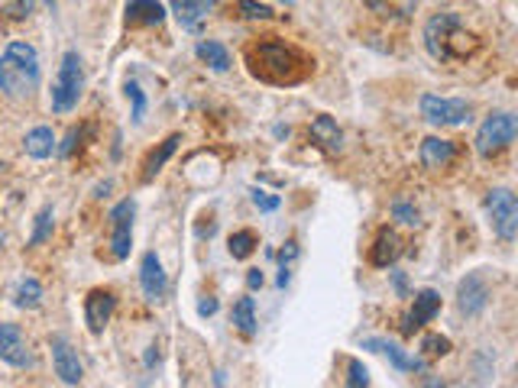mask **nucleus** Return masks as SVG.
Wrapping results in <instances>:
<instances>
[{"instance_id": "obj_26", "label": "nucleus", "mask_w": 518, "mask_h": 388, "mask_svg": "<svg viewBox=\"0 0 518 388\" xmlns=\"http://www.w3.org/2000/svg\"><path fill=\"white\" fill-rule=\"evenodd\" d=\"M16 307H40L42 301V285L36 282V278H26V282H20V288H16Z\"/></svg>"}, {"instance_id": "obj_38", "label": "nucleus", "mask_w": 518, "mask_h": 388, "mask_svg": "<svg viewBox=\"0 0 518 388\" xmlns=\"http://www.w3.org/2000/svg\"><path fill=\"white\" fill-rule=\"evenodd\" d=\"M246 285L256 291L259 285H263V272H259V269H250V272H246Z\"/></svg>"}, {"instance_id": "obj_39", "label": "nucleus", "mask_w": 518, "mask_h": 388, "mask_svg": "<svg viewBox=\"0 0 518 388\" xmlns=\"http://www.w3.org/2000/svg\"><path fill=\"white\" fill-rule=\"evenodd\" d=\"M282 4H295V0H282Z\"/></svg>"}, {"instance_id": "obj_18", "label": "nucleus", "mask_w": 518, "mask_h": 388, "mask_svg": "<svg viewBox=\"0 0 518 388\" xmlns=\"http://www.w3.org/2000/svg\"><path fill=\"white\" fill-rule=\"evenodd\" d=\"M165 7L159 0H127V26H159Z\"/></svg>"}, {"instance_id": "obj_30", "label": "nucleus", "mask_w": 518, "mask_h": 388, "mask_svg": "<svg viewBox=\"0 0 518 388\" xmlns=\"http://www.w3.org/2000/svg\"><path fill=\"white\" fill-rule=\"evenodd\" d=\"M127 97L133 101V123H143V113H146V97H143V91H139V84L137 81H127Z\"/></svg>"}, {"instance_id": "obj_4", "label": "nucleus", "mask_w": 518, "mask_h": 388, "mask_svg": "<svg viewBox=\"0 0 518 388\" xmlns=\"http://www.w3.org/2000/svg\"><path fill=\"white\" fill-rule=\"evenodd\" d=\"M81 88H85V72H81L78 52H65L62 65H58V78L52 84V110L68 113L81 101Z\"/></svg>"}, {"instance_id": "obj_27", "label": "nucleus", "mask_w": 518, "mask_h": 388, "mask_svg": "<svg viewBox=\"0 0 518 388\" xmlns=\"http://www.w3.org/2000/svg\"><path fill=\"white\" fill-rule=\"evenodd\" d=\"M0 13L13 20V23H20V20H26L32 13V0H0Z\"/></svg>"}, {"instance_id": "obj_28", "label": "nucleus", "mask_w": 518, "mask_h": 388, "mask_svg": "<svg viewBox=\"0 0 518 388\" xmlns=\"http://www.w3.org/2000/svg\"><path fill=\"white\" fill-rule=\"evenodd\" d=\"M49 234H52V207L40 210V217H36V230H32V236H30V246L46 242Z\"/></svg>"}, {"instance_id": "obj_11", "label": "nucleus", "mask_w": 518, "mask_h": 388, "mask_svg": "<svg viewBox=\"0 0 518 388\" xmlns=\"http://www.w3.org/2000/svg\"><path fill=\"white\" fill-rule=\"evenodd\" d=\"M113 307H117V298H113V291L107 288H94L85 298V321H88V331L91 333H101L111 321Z\"/></svg>"}, {"instance_id": "obj_13", "label": "nucleus", "mask_w": 518, "mask_h": 388, "mask_svg": "<svg viewBox=\"0 0 518 388\" xmlns=\"http://www.w3.org/2000/svg\"><path fill=\"white\" fill-rule=\"evenodd\" d=\"M139 285H143L146 298L149 301H159L162 295H165V288H169L165 272H162V262L156 252H146L143 262H139Z\"/></svg>"}, {"instance_id": "obj_32", "label": "nucleus", "mask_w": 518, "mask_h": 388, "mask_svg": "<svg viewBox=\"0 0 518 388\" xmlns=\"http://www.w3.org/2000/svg\"><path fill=\"white\" fill-rule=\"evenodd\" d=\"M347 385L350 388L370 385V372H366V366L360 363V359H350V366H347Z\"/></svg>"}, {"instance_id": "obj_2", "label": "nucleus", "mask_w": 518, "mask_h": 388, "mask_svg": "<svg viewBox=\"0 0 518 388\" xmlns=\"http://www.w3.org/2000/svg\"><path fill=\"white\" fill-rule=\"evenodd\" d=\"M424 46L437 62H467L479 48L477 36L463 30L457 13H434L424 26Z\"/></svg>"}, {"instance_id": "obj_31", "label": "nucleus", "mask_w": 518, "mask_h": 388, "mask_svg": "<svg viewBox=\"0 0 518 388\" xmlns=\"http://www.w3.org/2000/svg\"><path fill=\"white\" fill-rule=\"evenodd\" d=\"M421 349H424V356H447L451 353V340L431 333V337L421 340Z\"/></svg>"}, {"instance_id": "obj_23", "label": "nucleus", "mask_w": 518, "mask_h": 388, "mask_svg": "<svg viewBox=\"0 0 518 388\" xmlns=\"http://www.w3.org/2000/svg\"><path fill=\"white\" fill-rule=\"evenodd\" d=\"M230 321L237 323V331H240L243 337H253V333H256V304H253V298H240V301H237Z\"/></svg>"}, {"instance_id": "obj_3", "label": "nucleus", "mask_w": 518, "mask_h": 388, "mask_svg": "<svg viewBox=\"0 0 518 388\" xmlns=\"http://www.w3.org/2000/svg\"><path fill=\"white\" fill-rule=\"evenodd\" d=\"M40 88V56L30 42H10L0 56V91L10 97H30Z\"/></svg>"}, {"instance_id": "obj_24", "label": "nucleus", "mask_w": 518, "mask_h": 388, "mask_svg": "<svg viewBox=\"0 0 518 388\" xmlns=\"http://www.w3.org/2000/svg\"><path fill=\"white\" fill-rule=\"evenodd\" d=\"M194 52H198V58H201V62H208L214 72H227V68H230V52H227L220 42H210V40L198 42V48H194Z\"/></svg>"}, {"instance_id": "obj_19", "label": "nucleus", "mask_w": 518, "mask_h": 388, "mask_svg": "<svg viewBox=\"0 0 518 388\" xmlns=\"http://www.w3.org/2000/svg\"><path fill=\"white\" fill-rule=\"evenodd\" d=\"M220 0H169L172 13L178 16V23L185 26V30H194L201 16H208V10L218 7Z\"/></svg>"}, {"instance_id": "obj_16", "label": "nucleus", "mask_w": 518, "mask_h": 388, "mask_svg": "<svg viewBox=\"0 0 518 388\" xmlns=\"http://www.w3.org/2000/svg\"><path fill=\"white\" fill-rule=\"evenodd\" d=\"M421 165L424 169H447L451 165V159L457 155V146L451 143V139H441V137H428L424 143H421Z\"/></svg>"}, {"instance_id": "obj_21", "label": "nucleus", "mask_w": 518, "mask_h": 388, "mask_svg": "<svg viewBox=\"0 0 518 388\" xmlns=\"http://www.w3.org/2000/svg\"><path fill=\"white\" fill-rule=\"evenodd\" d=\"M178 143H182V137H169L165 143L159 146V149H153L149 153V159H146V165H143V181H153L156 175L162 172V165L172 159V153L178 149Z\"/></svg>"}, {"instance_id": "obj_10", "label": "nucleus", "mask_w": 518, "mask_h": 388, "mask_svg": "<svg viewBox=\"0 0 518 388\" xmlns=\"http://www.w3.org/2000/svg\"><path fill=\"white\" fill-rule=\"evenodd\" d=\"M52 363H56V375L65 382V385H78L81 375H85V369H81L78 363V353L72 349V343L65 337H52Z\"/></svg>"}, {"instance_id": "obj_15", "label": "nucleus", "mask_w": 518, "mask_h": 388, "mask_svg": "<svg viewBox=\"0 0 518 388\" xmlns=\"http://www.w3.org/2000/svg\"><path fill=\"white\" fill-rule=\"evenodd\" d=\"M363 349H372V353H382L392 359V366L402 372H424V363L421 359H415V356L405 353L398 343H392V340H380V337H372V340H363Z\"/></svg>"}, {"instance_id": "obj_41", "label": "nucleus", "mask_w": 518, "mask_h": 388, "mask_svg": "<svg viewBox=\"0 0 518 388\" xmlns=\"http://www.w3.org/2000/svg\"><path fill=\"white\" fill-rule=\"evenodd\" d=\"M0 246H4V236H0Z\"/></svg>"}, {"instance_id": "obj_40", "label": "nucleus", "mask_w": 518, "mask_h": 388, "mask_svg": "<svg viewBox=\"0 0 518 388\" xmlns=\"http://www.w3.org/2000/svg\"><path fill=\"white\" fill-rule=\"evenodd\" d=\"M46 4H49V7H52V0H46Z\"/></svg>"}, {"instance_id": "obj_29", "label": "nucleus", "mask_w": 518, "mask_h": 388, "mask_svg": "<svg viewBox=\"0 0 518 388\" xmlns=\"http://www.w3.org/2000/svg\"><path fill=\"white\" fill-rule=\"evenodd\" d=\"M237 10H240V16H246V20H272V7H266V4H256V0H240L237 4Z\"/></svg>"}, {"instance_id": "obj_7", "label": "nucleus", "mask_w": 518, "mask_h": 388, "mask_svg": "<svg viewBox=\"0 0 518 388\" xmlns=\"http://www.w3.org/2000/svg\"><path fill=\"white\" fill-rule=\"evenodd\" d=\"M421 117L431 127H460V123L469 120V104L467 101H457V97L424 94L421 97Z\"/></svg>"}, {"instance_id": "obj_5", "label": "nucleus", "mask_w": 518, "mask_h": 388, "mask_svg": "<svg viewBox=\"0 0 518 388\" xmlns=\"http://www.w3.org/2000/svg\"><path fill=\"white\" fill-rule=\"evenodd\" d=\"M515 133H518V123L512 113H505V110L489 113L477 133V153L483 155V159H489V155L509 149L512 139H515Z\"/></svg>"}, {"instance_id": "obj_33", "label": "nucleus", "mask_w": 518, "mask_h": 388, "mask_svg": "<svg viewBox=\"0 0 518 388\" xmlns=\"http://www.w3.org/2000/svg\"><path fill=\"white\" fill-rule=\"evenodd\" d=\"M392 214H396L402 224H408V226H415L418 224V210L412 207V204H405V201H396L392 204Z\"/></svg>"}, {"instance_id": "obj_36", "label": "nucleus", "mask_w": 518, "mask_h": 388, "mask_svg": "<svg viewBox=\"0 0 518 388\" xmlns=\"http://www.w3.org/2000/svg\"><path fill=\"white\" fill-rule=\"evenodd\" d=\"M392 285H396V295L398 298H405V295H408V278H405V272H392Z\"/></svg>"}, {"instance_id": "obj_35", "label": "nucleus", "mask_w": 518, "mask_h": 388, "mask_svg": "<svg viewBox=\"0 0 518 388\" xmlns=\"http://www.w3.org/2000/svg\"><path fill=\"white\" fill-rule=\"evenodd\" d=\"M295 256H299V242L289 240V242H285V250L279 252V262H282V266H289V262H291Z\"/></svg>"}, {"instance_id": "obj_37", "label": "nucleus", "mask_w": 518, "mask_h": 388, "mask_svg": "<svg viewBox=\"0 0 518 388\" xmlns=\"http://www.w3.org/2000/svg\"><path fill=\"white\" fill-rule=\"evenodd\" d=\"M214 311H218V298H204L201 304H198V314L201 317H210Z\"/></svg>"}, {"instance_id": "obj_8", "label": "nucleus", "mask_w": 518, "mask_h": 388, "mask_svg": "<svg viewBox=\"0 0 518 388\" xmlns=\"http://www.w3.org/2000/svg\"><path fill=\"white\" fill-rule=\"evenodd\" d=\"M133 214H137V204H133V201H121L117 207L111 210V226H113L111 246H113V256H117V259L130 256V240H133Z\"/></svg>"}, {"instance_id": "obj_9", "label": "nucleus", "mask_w": 518, "mask_h": 388, "mask_svg": "<svg viewBox=\"0 0 518 388\" xmlns=\"http://www.w3.org/2000/svg\"><path fill=\"white\" fill-rule=\"evenodd\" d=\"M0 359L7 366H13V369H23V366L32 363L23 331L16 323H0Z\"/></svg>"}, {"instance_id": "obj_12", "label": "nucleus", "mask_w": 518, "mask_h": 388, "mask_svg": "<svg viewBox=\"0 0 518 388\" xmlns=\"http://www.w3.org/2000/svg\"><path fill=\"white\" fill-rule=\"evenodd\" d=\"M441 311V295H437L434 288H424V291H418L415 295V304H412V311H408V317H405V327L402 331L412 337L415 331H421L424 323L431 321V317Z\"/></svg>"}, {"instance_id": "obj_34", "label": "nucleus", "mask_w": 518, "mask_h": 388, "mask_svg": "<svg viewBox=\"0 0 518 388\" xmlns=\"http://www.w3.org/2000/svg\"><path fill=\"white\" fill-rule=\"evenodd\" d=\"M253 204H256L259 210H275L279 207V198H275V194H266V191H253Z\"/></svg>"}, {"instance_id": "obj_22", "label": "nucleus", "mask_w": 518, "mask_h": 388, "mask_svg": "<svg viewBox=\"0 0 518 388\" xmlns=\"http://www.w3.org/2000/svg\"><path fill=\"white\" fill-rule=\"evenodd\" d=\"M52 149H56V137H52L49 127H36L26 133V153H30L32 159H49Z\"/></svg>"}, {"instance_id": "obj_17", "label": "nucleus", "mask_w": 518, "mask_h": 388, "mask_svg": "<svg viewBox=\"0 0 518 388\" xmlns=\"http://www.w3.org/2000/svg\"><path fill=\"white\" fill-rule=\"evenodd\" d=\"M402 256V240H398V234L396 230H380V236H376V242H372V250H370V262L372 266H380V269H386V266H392L396 259Z\"/></svg>"}, {"instance_id": "obj_25", "label": "nucleus", "mask_w": 518, "mask_h": 388, "mask_svg": "<svg viewBox=\"0 0 518 388\" xmlns=\"http://www.w3.org/2000/svg\"><path fill=\"white\" fill-rule=\"evenodd\" d=\"M227 250H230L234 259L253 256V250H256V234H253V230H237V234L230 236V242H227Z\"/></svg>"}, {"instance_id": "obj_14", "label": "nucleus", "mask_w": 518, "mask_h": 388, "mask_svg": "<svg viewBox=\"0 0 518 388\" xmlns=\"http://www.w3.org/2000/svg\"><path fill=\"white\" fill-rule=\"evenodd\" d=\"M486 301H489V288H486V282L479 278V275H467L460 282V288H457V304H460L463 314H479L486 307Z\"/></svg>"}, {"instance_id": "obj_6", "label": "nucleus", "mask_w": 518, "mask_h": 388, "mask_svg": "<svg viewBox=\"0 0 518 388\" xmlns=\"http://www.w3.org/2000/svg\"><path fill=\"white\" fill-rule=\"evenodd\" d=\"M486 214H489V224H493L496 236L505 242L515 240L518 234V201L509 188H493L486 194Z\"/></svg>"}, {"instance_id": "obj_20", "label": "nucleus", "mask_w": 518, "mask_h": 388, "mask_svg": "<svg viewBox=\"0 0 518 388\" xmlns=\"http://www.w3.org/2000/svg\"><path fill=\"white\" fill-rule=\"evenodd\" d=\"M311 139L321 143L327 153H337L340 143H344V133H340V127L331 120V117H317V120L311 123Z\"/></svg>"}, {"instance_id": "obj_1", "label": "nucleus", "mask_w": 518, "mask_h": 388, "mask_svg": "<svg viewBox=\"0 0 518 388\" xmlns=\"http://www.w3.org/2000/svg\"><path fill=\"white\" fill-rule=\"evenodd\" d=\"M246 65H250L253 78L266 81V84H301L308 75L315 72V62L289 46L282 40H266L246 48Z\"/></svg>"}]
</instances>
